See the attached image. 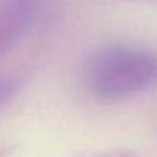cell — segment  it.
Masks as SVG:
<instances>
[{
	"mask_svg": "<svg viewBox=\"0 0 157 157\" xmlns=\"http://www.w3.org/2000/svg\"><path fill=\"white\" fill-rule=\"evenodd\" d=\"M157 83V56L132 46H108L91 58L86 85L96 100L118 101Z\"/></svg>",
	"mask_w": 157,
	"mask_h": 157,
	"instance_id": "6da1fadb",
	"label": "cell"
},
{
	"mask_svg": "<svg viewBox=\"0 0 157 157\" xmlns=\"http://www.w3.org/2000/svg\"><path fill=\"white\" fill-rule=\"evenodd\" d=\"M19 88V83L12 76H0V106L5 105Z\"/></svg>",
	"mask_w": 157,
	"mask_h": 157,
	"instance_id": "7a4b0ae2",
	"label": "cell"
},
{
	"mask_svg": "<svg viewBox=\"0 0 157 157\" xmlns=\"http://www.w3.org/2000/svg\"><path fill=\"white\" fill-rule=\"evenodd\" d=\"M85 157H139V155L128 149H115V150H105V152L91 154V155H85Z\"/></svg>",
	"mask_w": 157,
	"mask_h": 157,
	"instance_id": "3957f363",
	"label": "cell"
}]
</instances>
